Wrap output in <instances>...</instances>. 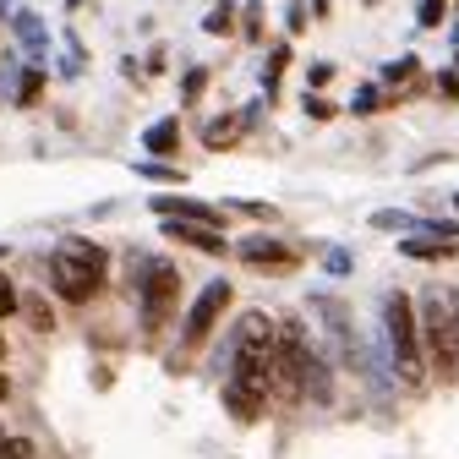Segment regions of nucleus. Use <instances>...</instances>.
<instances>
[{
	"label": "nucleus",
	"mask_w": 459,
	"mask_h": 459,
	"mask_svg": "<svg viewBox=\"0 0 459 459\" xmlns=\"http://www.w3.org/2000/svg\"><path fill=\"white\" fill-rule=\"evenodd\" d=\"M104 263H109L104 247L72 236V241L55 247V257H49V284H55V290H61L66 301H88L99 284H104Z\"/></svg>",
	"instance_id": "nucleus-1"
},
{
	"label": "nucleus",
	"mask_w": 459,
	"mask_h": 459,
	"mask_svg": "<svg viewBox=\"0 0 459 459\" xmlns=\"http://www.w3.org/2000/svg\"><path fill=\"white\" fill-rule=\"evenodd\" d=\"M383 323H388V356H394V372L405 377L411 388L427 377V351H421V312L411 307V296H388L383 307Z\"/></svg>",
	"instance_id": "nucleus-2"
},
{
	"label": "nucleus",
	"mask_w": 459,
	"mask_h": 459,
	"mask_svg": "<svg viewBox=\"0 0 459 459\" xmlns=\"http://www.w3.org/2000/svg\"><path fill=\"white\" fill-rule=\"evenodd\" d=\"M421 351L437 377L459 372V317L443 312V296H427V307H421Z\"/></svg>",
	"instance_id": "nucleus-3"
},
{
	"label": "nucleus",
	"mask_w": 459,
	"mask_h": 459,
	"mask_svg": "<svg viewBox=\"0 0 459 459\" xmlns=\"http://www.w3.org/2000/svg\"><path fill=\"white\" fill-rule=\"evenodd\" d=\"M176 301H181V273L169 263H148V273H143V328L159 333L164 317L176 312Z\"/></svg>",
	"instance_id": "nucleus-4"
},
{
	"label": "nucleus",
	"mask_w": 459,
	"mask_h": 459,
	"mask_svg": "<svg viewBox=\"0 0 459 459\" xmlns=\"http://www.w3.org/2000/svg\"><path fill=\"white\" fill-rule=\"evenodd\" d=\"M230 279H213V284H203V296L192 301V312H186V323H181V344L186 351H203L208 344V333H213V323L224 317V307H230Z\"/></svg>",
	"instance_id": "nucleus-5"
},
{
	"label": "nucleus",
	"mask_w": 459,
	"mask_h": 459,
	"mask_svg": "<svg viewBox=\"0 0 459 459\" xmlns=\"http://www.w3.org/2000/svg\"><path fill=\"white\" fill-rule=\"evenodd\" d=\"M236 257H241L247 268H257V273H296V268H301V252L284 247V241H273V236H247V241L236 247Z\"/></svg>",
	"instance_id": "nucleus-6"
},
{
	"label": "nucleus",
	"mask_w": 459,
	"mask_h": 459,
	"mask_svg": "<svg viewBox=\"0 0 459 459\" xmlns=\"http://www.w3.org/2000/svg\"><path fill=\"white\" fill-rule=\"evenodd\" d=\"M164 236L169 241H181V247H192V252H208V257H219L224 252V236L213 224H192V219H164Z\"/></svg>",
	"instance_id": "nucleus-7"
},
{
	"label": "nucleus",
	"mask_w": 459,
	"mask_h": 459,
	"mask_svg": "<svg viewBox=\"0 0 459 459\" xmlns=\"http://www.w3.org/2000/svg\"><path fill=\"white\" fill-rule=\"evenodd\" d=\"M153 213L159 219H192V224H224V213L219 208H208V203H197V197H153Z\"/></svg>",
	"instance_id": "nucleus-8"
},
{
	"label": "nucleus",
	"mask_w": 459,
	"mask_h": 459,
	"mask_svg": "<svg viewBox=\"0 0 459 459\" xmlns=\"http://www.w3.org/2000/svg\"><path fill=\"white\" fill-rule=\"evenodd\" d=\"M263 405H268V394H257V388H247V383H224V411L236 416V421H257Z\"/></svg>",
	"instance_id": "nucleus-9"
},
{
	"label": "nucleus",
	"mask_w": 459,
	"mask_h": 459,
	"mask_svg": "<svg viewBox=\"0 0 459 459\" xmlns=\"http://www.w3.org/2000/svg\"><path fill=\"white\" fill-rule=\"evenodd\" d=\"M143 148H148V153H176V148H181V121H159V126H148Z\"/></svg>",
	"instance_id": "nucleus-10"
},
{
	"label": "nucleus",
	"mask_w": 459,
	"mask_h": 459,
	"mask_svg": "<svg viewBox=\"0 0 459 459\" xmlns=\"http://www.w3.org/2000/svg\"><path fill=\"white\" fill-rule=\"evenodd\" d=\"M236 137H241V115H219V121H208V132H203L208 148H230Z\"/></svg>",
	"instance_id": "nucleus-11"
},
{
	"label": "nucleus",
	"mask_w": 459,
	"mask_h": 459,
	"mask_svg": "<svg viewBox=\"0 0 459 459\" xmlns=\"http://www.w3.org/2000/svg\"><path fill=\"white\" fill-rule=\"evenodd\" d=\"M399 252H405V257H421V263H443V257H459V247H454V241H405Z\"/></svg>",
	"instance_id": "nucleus-12"
},
{
	"label": "nucleus",
	"mask_w": 459,
	"mask_h": 459,
	"mask_svg": "<svg viewBox=\"0 0 459 459\" xmlns=\"http://www.w3.org/2000/svg\"><path fill=\"white\" fill-rule=\"evenodd\" d=\"M203 28H208V33H213V39H224V33H230V28H236V6H230V0H224V6H213V12H208V22H203Z\"/></svg>",
	"instance_id": "nucleus-13"
},
{
	"label": "nucleus",
	"mask_w": 459,
	"mask_h": 459,
	"mask_svg": "<svg viewBox=\"0 0 459 459\" xmlns=\"http://www.w3.org/2000/svg\"><path fill=\"white\" fill-rule=\"evenodd\" d=\"M443 17H448V0H421V6H416V22L421 28H437Z\"/></svg>",
	"instance_id": "nucleus-14"
},
{
	"label": "nucleus",
	"mask_w": 459,
	"mask_h": 459,
	"mask_svg": "<svg viewBox=\"0 0 459 459\" xmlns=\"http://www.w3.org/2000/svg\"><path fill=\"white\" fill-rule=\"evenodd\" d=\"M284 66H290V49H284V44H279V49H273V61H268V72H263V82H268V93L279 88V72H284Z\"/></svg>",
	"instance_id": "nucleus-15"
},
{
	"label": "nucleus",
	"mask_w": 459,
	"mask_h": 459,
	"mask_svg": "<svg viewBox=\"0 0 459 459\" xmlns=\"http://www.w3.org/2000/svg\"><path fill=\"white\" fill-rule=\"evenodd\" d=\"M39 93H44V72H28V77H22V88H17V104H33Z\"/></svg>",
	"instance_id": "nucleus-16"
},
{
	"label": "nucleus",
	"mask_w": 459,
	"mask_h": 459,
	"mask_svg": "<svg viewBox=\"0 0 459 459\" xmlns=\"http://www.w3.org/2000/svg\"><path fill=\"white\" fill-rule=\"evenodd\" d=\"M12 312H17V284L0 273V317H12Z\"/></svg>",
	"instance_id": "nucleus-17"
},
{
	"label": "nucleus",
	"mask_w": 459,
	"mask_h": 459,
	"mask_svg": "<svg viewBox=\"0 0 459 459\" xmlns=\"http://www.w3.org/2000/svg\"><path fill=\"white\" fill-rule=\"evenodd\" d=\"M33 448L22 443V437H0V459H28Z\"/></svg>",
	"instance_id": "nucleus-18"
},
{
	"label": "nucleus",
	"mask_w": 459,
	"mask_h": 459,
	"mask_svg": "<svg viewBox=\"0 0 459 459\" xmlns=\"http://www.w3.org/2000/svg\"><path fill=\"white\" fill-rule=\"evenodd\" d=\"M388 82H405V77H416V61H411V55H405V61H394L388 72H383Z\"/></svg>",
	"instance_id": "nucleus-19"
},
{
	"label": "nucleus",
	"mask_w": 459,
	"mask_h": 459,
	"mask_svg": "<svg viewBox=\"0 0 459 459\" xmlns=\"http://www.w3.org/2000/svg\"><path fill=\"white\" fill-rule=\"evenodd\" d=\"M143 176H153V181H181V169H169V164H137Z\"/></svg>",
	"instance_id": "nucleus-20"
},
{
	"label": "nucleus",
	"mask_w": 459,
	"mask_h": 459,
	"mask_svg": "<svg viewBox=\"0 0 459 459\" xmlns=\"http://www.w3.org/2000/svg\"><path fill=\"white\" fill-rule=\"evenodd\" d=\"M203 82H208V72L197 66V72H186V88H181V99H197L203 93Z\"/></svg>",
	"instance_id": "nucleus-21"
},
{
	"label": "nucleus",
	"mask_w": 459,
	"mask_h": 459,
	"mask_svg": "<svg viewBox=\"0 0 459 459\" xmlns=\"http://www.w3.org/2000/svg\"><path fill=\"white\" fill-rule=\"evenodd\" d=\"M307 115H312V121H328V115H333V104H328V99H312V93H307Z\"/></svg>",
	"instance_id": "nucleus-22"
},
{
	"label": "nucleus",
	"mask_w": 459,
	"mask_h": 459,
	"mask_svg": "<svg viewBox=\"0 0 459 459\" xmlns=\"http://www.w3.org/2000/svg\"><path fill=\"white\" fill-rule=\"evenodd\" d=\"M437 93H443V99H459V72H443V77H437Z\"/></svg>",
	"instance_id": "nucleus-23"
},
{
	"label": "nucleus",
	"mask_w": 459,
	"mask_h": 459,
	"mask_svg": "<svg viewBox=\"0 0 459 459\" xmlns=\"http://www.w3.org/2000/svg\"><path fill=\"white\" fill-rule=\"evenodd\" d=\"M377 104H383V93H377V88H361V99H356V109L367 115V109H377Z\"/></svg>",
	"instance_id": "nucleus-24"
},
{
	"label": "nucleus",
	"mask_w": 459,
	"mask_h": 459,
	"mask_svg": "<svg viewBox=\"0 0 459 459\" xmlns=\"http://www.w3.org/2000/svg\"><path fill=\"white\" fill-rule=\"evenodd\" d=\"M328 273H351V257H344V252H328Z\"/></svg>",
	"instance_id": "nucleus-25"
},
{
	"label": "nucleus",
	"mask_w": 459,
	"mask_h": 459,
	"mask_svg": "<svg viewBox=\"0 0 459 459\" xmlns=\"http://www.w3.org/2000/svg\"><path fill=\"white\" fill-rule=\"evenodd\" d=\"M333 82V66H312V88H328Z\"/></svg>",
	"instance_id": "nucleus-26"
},
{
	"label": "nucleus",
	"mask_w": 459,
	"mask_h": 459,
	"mask_svg": "<svg viewBox=\"0 0 459 459\" xmlns=\"http://www.w3.org/2000/svg\"><path fill=\"white\" fill-rule=\"evenodd\" d=\"M247 12H252V33H257V0H247Z\"/></svg>",
	"instance_id": "nucleus-27"
},
{
	"label": "nucleus",
	"mask_w": 459,
	"mask_h": 459,
	"mask_svg": "<svg viewBox=\"0 0 459 459\" xmlns=\"http://www.w3.org/2000/svg\"><path fill=\"white\" fill-rule=\"evenodd\" d=\"M6 388H12V383H6V372H0V399H6Z\"/></svg>",
	"instance_id": "nucleus-28"
},
{
	"label": "nucleus",
	"mask_w": 459,
	"mask_h": 459,
	"mask_svg": "<svg viewBox=\"0 0 459 459\" xmlns=\"http://www.w3.org/2000/svg\"><path fill=\"white\" fill-rule=\"evenodd\" d=\"M0 356H6V339H0Z\"/></svg>",
	"instance_id": "nucleus-29"
},
{
	"label": "nucleus",
	"mask_w": 459,
	"mask_h": 459,
	"mask_svg": "<svg viewBox=\"0 0 459 459\" xmlns=\"http://www.w3.org/2000/svg\"><path fill=\"white\" fill-rule=\"evenodd\" d=\"M72 6H82V0H72Z\"/></svg>",
	"instance_id": "nucleus-30"
},
{
	"label": "nucleus",
	"mask_w": 459,
	"mask_h": 459,
	"mask_svg": "<svg viewBox=\"0 0 459 459\" xmlns=\"http://www.w3.org/2000/svg\"><path fill=\"white\" fill-rule=\"evenodd\" d=\"M0 437H6V427H0Z\"/></svg>",
	"instance_id": "nucleus-31"
},
{
	"label": "nucleus",
	"mask_w": 459,
	"mask_h": 459,
	"mask_svg": "<svg viewBox=\"0 0 459 459\" xmlns=\"http://www.w3.org/2000/svg\"><path fill=\"white\" fill-rule=\"evenodd\" d=\"M454 208H459V197H454Z\"/></svg>",
	"instance_id": "nucleus-32"
},
{
	"label": "nucleus",
	"mask_w": 459,
	"mask_h": 459,
	"mask_svg": "<svg viewBox=\"0 0 459 459\" xmlns=\"http://www.w3.org/2000/svg\"><path fill=\"white\" fill-rule=\"evenodd\" d=\"M454 317H459V312H454Z\"/></svg>",
	"instance_id": "nucleus-33"
}]
</instances>
